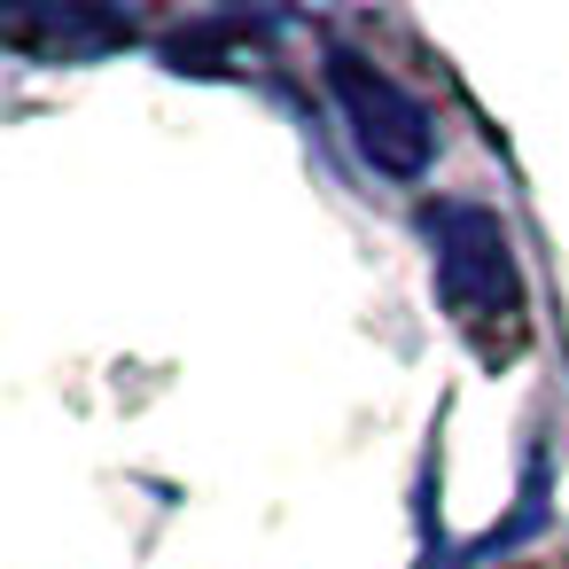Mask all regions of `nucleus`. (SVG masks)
<instances>
[{"mask_svg":"<svg viewBox=\"0 0 569 569\" xmlns=\"http://www.w3.org/2000/svg\"><path fill=\"white\" fill-rule=\"evenodd\" d=\"M429 242H437V297L452 328L476 336V351H507L522 336V266L507 219L483 203H437Z\"/></svg>","mask_w":569,"mask_h":569,"instance_id":"1","label":"nucleus"},{"mask_svg":"<svg viewBox=\"0 0 569 569\" xmlns=\"http://www.w3.org/2000/svg\"><path fill=\"white\" fill-rule=\"evenodd\" d=\"M328 94L359 141V157L382 172V180H421L437 164V118L413 87H398L382 63L367 56H328Z\"/></svg>","mask_w":569,"mask_h":569,"instance_id":"2","label":"nucleus"}]
</instances>
